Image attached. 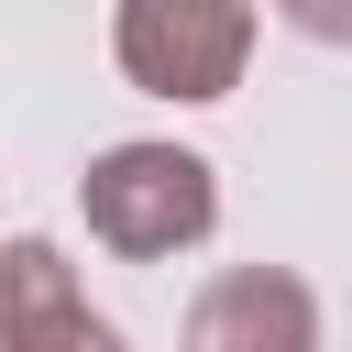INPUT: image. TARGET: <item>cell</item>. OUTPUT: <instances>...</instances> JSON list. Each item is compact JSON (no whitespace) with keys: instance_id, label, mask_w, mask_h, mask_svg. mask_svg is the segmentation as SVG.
I'll use <instances>...</instances> for the list:
<instances>
[{"instance_id":"cell-3","label":"cell","mask_w":352,"mask_h":352,"mask_svg":"<svg viewBox=\"0 0 352 352\" xmlns=\"http://www.w3.org/2000/svg\"><path fill=\"white\" fill-rule=\"evenodd\" d=\"M187 352H319V297L297 264H220L187 297Z\"/></svg>"},{"instance_id":"cell-2","label":"cell","mask_w":352,"mask_h":352,"mask_svg":"<svg viewBox=\"0 0 352 352\" xmlns=\"http://www.w3.org/2000/svg\"><path fill=\"white\" fill-rule=\"evenodd\" d=\"M253 22H264V0H110V66L143 99L209 110V99L242 88Z\"/></svg>"},{"instance_id":"cell-5","label":"cell","mask_w":352,"mask_h":352,"mask_svg":"<svg viewBox=\"0 0 352 352\" xmlns=\"http://www.w3.org/2000/svg\"><path fill=\"white\" fill-rule=\"evenodd\" d=\"M275 22H297L308 44H352V0H264Z\"/></svg>"},{"instance_id":"cell-1","label":"cell","mask_w":352,"mask_h":352,"mask_svg":"<svg viewBox=\"0 0 352 352\" xmlns=\"http://www.w3.org/2000/svg\"><path fill=\"white\" fill-rule=\"evenodd\" d=\"M77 220L121 264H176L220 231V165L198 143H99L77 176Z\"/></svg>"},{"instance_id":"cell-4","label":"cell","mask_w":352,"mask_h":352,"mask_svg":"<svg viewBox=\"0 0 352 352\" xmlns=\"http://www.w3.org/2000/svg\"><path fill=\"white\" fill-rule=\"evenodd\" d=\"M11 352H132L121 319L88 308V286L66 275V253H55L44 231L11 242Z\"/></svg>"}]
</instances>
